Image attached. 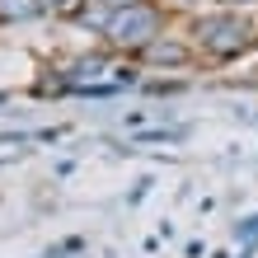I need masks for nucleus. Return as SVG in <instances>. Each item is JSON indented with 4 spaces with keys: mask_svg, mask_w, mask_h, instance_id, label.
<instances>
[{
    "mask_svg": "<svg viewBox=\"0 0 258 258\" xmlns=\"http://www.w3.org/2000/svg\"><path fill=\"white\" fill-rule=\"evenodd\" d=\"M225 5H239V10H249V5H258V0H225Z\"/></svg>",
    "mask_w": 258,
    "mask_h": 258,
    "instance_id": "0eeeda50",
    "label": "nucleus"
},
{
    "mask_svg": "<svg viewBox=\"0 0 258 258\" xmlns=\"http://www.w3.org/2000/svg\"><path fill=\"white\" fill-rule=\"evenodd\" d=\"M160 33H169V5H164V0H132V5L108 14V24H103L99 38H103V47L113 56L136 61Z\"/></svg>",
    "mask_w": 258,
    "mask_h": 258,
    "instance_id": "f03ea898",
    "label": "nucleus"
},
{
    "mask_svg": "<svg viewBox=\"0 0 258 258\" xmlns=\"http://www.w3.org/2000/svg\"><path fill=\"white\" fill-rule=\"evenodd\" d=\"M136 66H146V71H192V66H202V56H197L188 33H160L136 56Z\"/></svg>",
    "mask_w": 258,
    "mask_h": 258,
    "instance_id": "7ed1b4c3",
    "label": "nucleus"
},
{
    "mask_svg": "<svg viewBox=\"0 0 258 258\" xmlns=\"http://www.w3.org/2000/svg\"><path fill=\"white\" fill-rule=\"evenodd\" d=\"M38 0H0V28L5 24H28V19H38Z\"/></svg>",
    "mask_w": 258,
    "mask_h": 258,
    "instance_id": "20e7f679",
    "label": "nucleus"
},
{
    "mask_svg": "<svg viewBox=\"0 0 258 258\" xmlns=\"http://www.w3.org/2000/svg\"><path fill=\"white\" fill-rule=\"evenodd\" d=\"M188 38L202 66H230L258 47V10H239V5L197 10L188 24Z\"/></svg>",
    "mask_w": 258,
    "mask_h": 258,
    "instance_id": "f257e3e1",
    "label": "nucleus"
},
{
    "mask_svg": "<svg viewBox=\"0 0 258 258\" xmlns=\"http://www.w3.org/2000/svg\"><path fill=\"white\" fill-rule=\"evenodd\" d=\"M94 10H103V14H113V10H122V5H132V0H89Z\"/></svg>",
    "mask_w": 258,
    "mask_h": 258,
    "instance_id": "423d86ee",
    "label": "nucleus"
},
{
    "mask_svg": "<svg viewBox=\"0 0 258 258\" xmlns=\"http://www.w3.org/2000/svg\"><path fill=\"white\" fill-rule=\"evenodd\" d=\"M85 5H89V0H38V10L47 14V19H61V24H75Z\"/></svg>",
    "mask_w": 258,
    "mask_h": 258,
    "instance_id": "39448f33",
    "label": "nucleus"
}]
</instances>
